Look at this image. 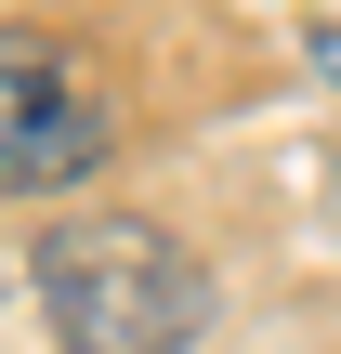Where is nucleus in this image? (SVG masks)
<instances>
[{
    "mask_svg": "<svg viewBox=\"0 0 341 354\" xmlns=\"http://www.w3.org/2000/svg\"><path fill=\"white\" fill-rule=\"evenodd\" d=\"M105 171V105L92 79L39 39V26H0V197H53Z\"/></svg>",
    "mask_w": 341,
    "mask_h": 354,
    "instance_id": "obj_2",
    "label": "nucleus"
},
{
    "mask_svg": "<svg viewBox=\"0 0 341 354\" xmlns=\"http://www.w3.org/2000/svg\"><path fill=\"white\" fill-rule=\"evenodd\" d=\"M315 66H329V79H341V26H315Z\"/></svg>",
    "mask_w": 341,
    "mask_h": 354,
    "instance_id": "obj_3",
    "label": "nucleus"
},
{
    "mask_svg": "<svg viewBox=\"0 0 341 354\" xmlns=\"http://www.w3.org/2000/svg\"><path fill=\"white\" fill-rule=\"evenodd\" d=\"M26 289H39V328L53 354H184L210 328V276L184 236L131 223V210H92V223H53L26 250Z\"/></svg>",
    "mask_w": 341,
    "mask_h": 354,
    "instance_id": "obj_1",
    "label": "nucleus"
}]
</instances>
